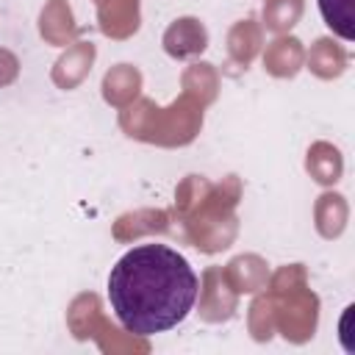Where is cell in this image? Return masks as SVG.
<instances>
[{
	"label": "cell",
	"instance_id": "obj_1",
	"mask_svg": "<svg viewBox=\"0 0 355 355\" xmlns=\"http://www.w3.org/2000/svg\"><path fill=\"white\" fill-rule=\"evenodd\" d=\"M200 280L191 263L166 244H136L108 275V302L116 322L133 336L178 327L194 308Z\"/></svg>",
	"mask_w": 355,
	"mask_h": 355
},
{
	"label": "cell",
	"instance_id": "obj_2",
	"mask_svg": "<svg viewBox=\"0 0 355 355\" xmlns=\"http://www.w3.org/2000/svg\"><path fill=\"white\" fill-rule=\"evenodd\" d=\"M208 36H205V28L191 19V17H183V19H175L169 25V31L164 33V47L169 55L175 58H189V55H197L202 47H205Z\"/></svg>",
	"mask_w": 355,
	"mask_h": 355
},
{
	"label": "cell",
	"instance_id": "obj_3",
	"mask_svg": "<svg viewBox=\"0 0 355 355\" xmlns=\"http://www.w3.org/2000/svg\"><path fill=\"white\" fill-rule=\"evenodd\" d=\"M324 25L341 39H355V0H319Z\"/></svg>",
	"mask_w": 355,
	"mask_h": 355
}]
</instances>
